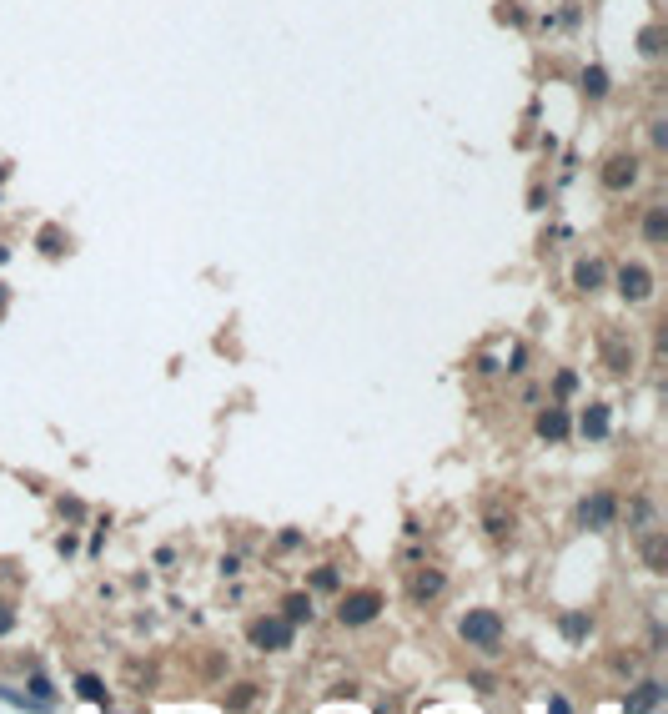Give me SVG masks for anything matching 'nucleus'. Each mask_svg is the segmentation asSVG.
<instances>
[{"label":"nucleus","mask_w":668,"mask_h":714,"mask_svg":"<svg viewBox=\"0 0 668 714\" xmlns=\"http://www.w3.org/2000/svg\"><path fill=\"white\" fill-rule=\"evenodd\" d=\"M463 639H468L472 649H482V654H492L497 644H503V619H497L492 609H472V614L463 619Z\"/></svg>","instance_id":"nucleus-1"},{"label":"nucleus","mask_w":668,"mask_h":714,"mask_svg":"<svg viewBox=\"0 0 668 714\" xmlns=\"http://www.w3.org/2000/svg\"><path fill=\"white\" fill-rule=\"evenodd\" d=\"M377 614H382V593H377V589L342 593V603H337V619H342V624H372Z\"/></svg>","instance_id":"nucleus-2"},{"label":"nucleus","mask_w":668,"mask_h":714,"mask_svg":"<svg viewBox=\"0 0 668 714\" xmlns=\"http://www.w3.org/2000/svg\"><path fill=\"white\" fill-rule=\"evenodd\" d=\"M578 518H583V528H608L618 518V498H613V493H593V498L578 508Z\"/></svg>","instance_id":"nucleus-3"},{"label":"nucleus","mask_w":668,"mask_h":714,"mask_svg":"<svg viewBox=\"0 0 668 714\" xmlns=\"http://www.w3.org/2000/svg\"><path fill=\"white\" fill-rule=\"evenodd\" d=\"M618 292H623L628 302H648V297H653V277H648V267L628 262V267L618 272Z\"/></svg>","instance_id":"nucleus-4"},{"label":"nucleus","mask_w":668,"mask_h":714,"mask_svg":"<svg viewBox=\"0 0 668 714\" xmlns=\"http://www.w3.org/2000/svg\"><path fill=\"white\" fill-rule=\"evenodd\" d=\"M251 644L256 649H287L292 644V624L287 619H256L251 624Z\"/></svg>","instance_id":"nucleus-5"},{"label":"nucleus","mask_w":668,"mask_h":714,"mask_svg":"<svg viewBox=\"0 0 668 714\" xmlns=\"http://www.w3.org/2000/svg\"><path fill=\"white\" fill-rule=\"evenodd\" d=\"M638 182V156H613L603 167V186L608 191H623V186H633Z\"/></svg>","instance_id":"nucleus-6"},{"label":"nucleus","mask_w":668,"mask_h":714,"mask_svg":"<svg viewBox=\"0 0 668 714\" xmlns=\"http://www.w3.org/2000/svg\"><path fill=\"white\" fill-rule=\"evenodd\" d=\"M643 564H648L653 574H663V569H668V543H663V533H658V528L643 538Z\"/></svg>","instance_id":"nucleus-7"},{"label":"nucleus","mask_w":668,"mask_h":714,"mask_svg":"<svg viewBox=\"0 0 668 714\" xmlns=\"http://www.w3.org/2000/svg\"><path fill=\"white\" fill-rule=\"evenodd\" d=\"M538 433H543V437H553V443H558V437H568V413H563V408L538 413Z\"/></svg>","instance_id":"nucleus-8"},{"label":"nucleus","mask_w":668,"mask_h":714,"mask_svg":"<svg viewBox=\"0 0 668 714\" xmlns=\"http://www.w3.org/2000/svg\"><path fill=\"white\" fill-rule=\"evenodd\" d=\"M573 287H578V292H598V287H603V267H598V262H578V267H573Z\"/></svg>","instance_id":"nucleus-9"},{"label":"nucleus","mask_w":668,"mask_h":714,"mask_svg":"<svg viewBox=\"0 0 668 714\" xmlns=\"http://www.w3.org/2000/svg\"><path fill=\"white\" fill-rule=\"evenodd\" d=\"M643 237H648L653 247L668 237V211H663V206H648V216H643Z\"/></svg>","instance_id":"nucleus-10"},{"label":"nucleus","mask_w":668,"mask_h":714,"mask_svg":"<svg viewBox=\"0 0 668 714\" xmlns=\"http://www.w3.org/2000/svg\"><path fill=\"white\" fill-rule=\"evenodd\" d=\"M583 437H608V408L593 403V408L583 413Z\"/></svg>","instance_id":"nucleus-11"},{"label":"nucleus","mask_w":668,"mask_h":714,"mask_svg":"<svg viewBox=\"0 0 668 714\" xmlns=\"http://www.w3.org/2000/svg\"><path fill=\"white\" fill-rule=\"evenodd\" d=\"M583 91L598 101V96H608V71L603 66H593V71H583Z\"/></svg>","instance_id":"nucleus-12"},{"label":"nucleus","mask_w":668,"mask_h":714,"mask_svg":"<svg viewBox=\"0 0 668 714\" xmlns=\"http://www.w3.org/2000/svg\"><path fill=\"white\" fill-rule=\"evenodd\" d=\"M432 593H442V574H417L412 579V598H432Z\"/></svg>","instance_id":"nucleus-13"},{"label":"nucleus","mask_w":668,"mask_h":714,"mask_svg":"<svg viewBox=\"0 0 668 714\" xmlns=\"http://www.w3.org/2000/svg\"><path fill=\"white\" fill-rule=\"evenodd\" d=\"M302 619H312V598H307V593H292V598H287V624H302Z\"/></svg>","instance_id":"nucleus-14"},{"label":"nucleus","mask_w":668,"mask_h":714,"mask_svg":"<svg viewBox=\"0 0 668 714\" xmlns=\"http://www.w3.org/2000/svg\"><path fill=\"white\" fill-rule=\"evenodd\" d=\"M663 699V684H643V694H628V709H653Z\"/></svg>","instance_id":"nucleus-15"},{"label":"nucleus","mask_w":668,"mask_h":714,"mask_svg":"<svg viewBox=\"0 0 668 714\" xmlns=\"http://www.w3.org/2000/svg\"><path fill=\"white\" fill-rule=\"evenodd\" d=\"M588 629H593V619H588V614H563V634H568V639H583Z\"/></svg>","instance_id":"nucleus-16"},{"label":"nucleus","mask_w":668,"mask_h":714,"mask_svg":"<svg viewBox=\"0 0 668 714\" xmlns=\"http://www.w3.org/2000/svg\"><path fill=\"white\" fill-rule=\"evenodd\" d=\"M638 50H643V56H658V50H663V30H658V26H648V30L638 35Z\"/></svg>","instance_id":"nucleus-17"},{"label":"nucleus","mask_w":668,"mask_h":714,"mask_svg":"<svg viewBox=\"0 0 668 714\" xmlns=\"http://www.w3.org/2000/svg\"><path fill=\"white\" fill-rule=\"evenodd\" d=\"M76 689H81V699H91V704H106V689H101V679H91V674H86Z\"/></svg>","instance_id":"nucleus-18"},{"label":"nucleus","mask_w":668,"mask_h":714,"mask_svg":"<svg viewBox=\"0 0 668 714\" xmlns=\"http://www.w3.org/2000/svg\"><path fill=\"white\" fill-rule=\"evenodd\" d=\"M312 584H317V589H337V574H332V569H317Z\"/></svg>","instance_id":"nucleus-19"},{"label":"nucleus","mask_w":668,"mask_h":714,"mask_svg":"<svg viewBox=\"0 0 668 714\" xmlns=\"http://www.w3.org/2000/svg\"><path fill=\"white\" fill-rule=\"evenodd\" d=\"M11 629H16V614L6 609V603H0V634H11Z\"/></svg>","instance_id":"nucleus-20"}]
</instances>
